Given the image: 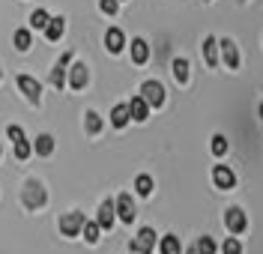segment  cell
Masks as SVG:
<instances>
[{
	"label": "cell",
	"instance_id": "34",
	"mask_svg": "<svg viewBox=\"0 0 263 254\" xmlns=\"http://www.w3.org/2000/svg\"><path fill=\"white\" fill-rule=\"evenodd\" d=\"M189 254H197V251H195V248H192V251H189Z\"/></svg>",
	"mask_w": 263,
	"mask_h": 254
},
{
	"label": "cell",
	"instance_id": "30",
	"mask_svg": "<svg viewBox=\"0 0 263 254\" xmlns=\"http://www.w3.org/2000/svg\"><path fill=\"white\" fill-rule=\"evenodd\" d=\"M221 251H224V254H242V245H239V239H233V237H230L228 242L221 245Z\"/></svg>",
	"mask_w": 263,
	"mask_h": 254
},
{
	"label": "cell",
	"instance_id": "3",
	"mask_svg": "<svg viewBox=\"0 0 263 254\" xmlns=\"http://www.w3.org/2000/svg\"><path fill=\"white\" fill-rule=\"evenodd\" d=\"M18 90L27 96L30 105H39V99H42V87H39V81L30 78V75H18Z\"/></svg>",
	"mask_w": 263,
	"mask_h": 254
},
{
	"label": "cell",
	"instance_id": "13",
	"mask_svg": "<svg viewBox=\"0 0 263 254\" xmlns=\"http://www.w3.org/2000/svg\"><path fill=\"white\" fill-rule=\"evenodd\" d=\"M114 201H105L102 203V206H99V227H102V230H111V227H114Z\"/></svg>",
	"mask_w": 263,
	"mask_h": 254
},
{
	"label": "cell",
	"instance_id": "35",
	"mask_svg": "<svg viewBox=\"0 0 263 254\" xmlns=\"http://www.w3.org/2000/svg\"><path fill=\"white\" fill-rule=\"evenodd\" d=\"M0 155H3V147H0Z\"/></svg>",
	"mask_w": 263,
	"mask_h": 254
},
{
	"label": "cell",
	"instance_id": "23",
	"mask_svg": "<svg viewBox=\"0 0 263 254\" xmlns=\"http://www.w3.org/2000/svg\"><path fill=\"white\" fill-rule=\"evenodd\" d=\"M48 21H51V15L45 12V9H36V12L30 15V27H33V30H45V24H48Z\"/></svg>",
	"mask_w": 263,
	"mask_h": 254
},
{
	"label": "cell",
	"instance_id": "12",
	"mask_svg": "<svg viewBox=\"0 0 263 254\" xmlns=\"http://www.w3.org/2000/svg\"><path fill=\"white\" fill-rule=\"evenodd\" d=\"M123 45H126V36H123V30H120V27H111V30L105 33V48L111 51V54H120V51H123Z\"/></svg>",
	"mask_w": 263,
	"mask_h": 254
},
{
	"label": "cell",
	"instance_id": "4",
	"mask_svg": "<svg viewBox=\"0 0 263 254\" xmlns=\"http://www.w3.org/2000/svg\"><path fill=\"white\" fill-rule=\"evenodd\" d=\"M141 96H144L153 108H162V105H164V87L159 84V81H144V87H141Z\"/></svg>",
	"mask_w": 263,
	"mask_h": 254
},
{
	"label": "cell",
	"instance_id": "9",
	"mask_svg": "<svg viewBox=\"0 0 263 254\" xmlns=\"http://www.w3.org/2000/svg\"><path fill=\"white\" fill-rule=\"evenodd\" d=\"M114 209H117V216H120L123 224H132V221H135V201H132L129 194H120L117 203H114Z\"/></svg>",
	"mask_w": 263,
	"mask_h": 254
},
{
	"label": "cell",
	"instance_id": "8",
	"mask_svg": "<svg viewBox=\"0 0 263 254\" xmlns=\"http://www.w3.org/2000/svg\"><path fill=\"white\" fill-rule=\"evenodd\" d=\"M87 81H90L87 66H84V63H72V66H69V87H72V90H84Z\"/></svg>",
	"mask_w": 263,
	"mask_h": 254
},
{
	"label": "cell",
	"instance_id": "6",
	"mask_svg": "<svg viewBox=\"0 0 263 254\" xmlns=\"http://www.w3.org/2000/svg\"><path fill=\"white\" fill-rule=\"evenodd\" d=\"M84 216L81 212H66L63 219H60V230H63V237H78L84 227Z\"/></svg>",
	"mask_w": 263,
	"mask_h": 254
},
{
	"label": "cell",
	"instance_id": "20",
	"mask_svg": "<svg viewBox=\"0 0 263 254\" xmlns=\"http://www.w3.org/2000/svg\"><path fill=\"white\" fill-rule=\"evenodd\" d=\"M33 150L39 152V155H51V152H54V138L51 135H39L36 138V144H33Z\"/></svg>",
	"mask_w": 263,
	"mask_h": 254
},
{
	"label": "cell",
	"instance_id": "2",
	"mask_svg": "<svg viewBox=\"0 0 263 254\" xmlns=\"http://www.w3.org/2000/svg\"><path fill=\"white\" fill-rule=\"evenodd\" d=\"M153 248H156V230H153V227H141L138 237L132 239V251L153 254Z\"/></svg>",
	"mask_w": 263,
	"mask_h": 254
},
{
	"label": "cell",
	"instance_id": "31",
	"mask_svg": "<svg viewBox=\"0 0 263 254\" xmlns=\"http://www.w3.org/2000/svg\"><path fill=\"white\" fill-rule=\"evenodd\" d=\"M213 152H215V155H224V152H228V141H224L221 135L213 138Z\"/></svg>",
	"mask_w": 263,
	"mask_h": 254
},
{
	"label": "cell",
	"instance_id": "27",
	"mask_svg": "<svg viewBox=\"0 0 263 254\" xmlns=\"http://www.w3.org/2000/svg\"><path fill=\"white\" fill-rule=\"evenodd\" d=\"M12 144H15V159H21V162H24V159H30L33 147L27 144V138H18V141H12Z\"/></svg>",
	"mask_w": 263,
	"mask_h": 254
},
{
	"label": "cell",
	"instance_id": "21",
	"mask_svg": "<svg viewBox=\"0 0 263 254\" xmlns=\"http://www.w3.org/2000/svg\"><path fill=\"white\" fill-rule=\"evenodd\" d=\"M84 129H87L90 135H99V132H102V120H99L96 111H87V114H84Z\"/></svg>",
	"mask_w": 263,
	"mask_h": 254
},
{
	"label": "cell",
	"instance_id": "10",
	"mask_svg": "<svg viewBox=\"0 0 263 254\" xmlns=\"http://www.w3.org/2000/svg\"><path fill=\"white\" fill-rule=\"evenodd\" d=\"M213 180H215V186L221 188V191H228V188H233V183H236L233 170H230V168H224V165H215V170H213Z\"/></svg>",
	"mask_w": 263,
	"mask_h": 254
},
{
	"label": "cell",
	"instance_id": "17",
	"mask_svg": "<svg viewBox=\"0 0 263 254\" xmlns=\"http://www.w3.org/2000/svg\"><path fill=\"white\" fill-rule=\"evenodd\" d=\"M132 60H135L138 66L149 60V45L144 42V39H135V42H132Z\"/></svg>",
	"mask_w": 263,
	"mask_h": 254
},
{
	"label": "cell",
	"instance_id": "32",
	"mask_svg": "<svg viewBox=\"0 0 263 254\" xmlns=\"http://www.w3.org/2000/svg\"><path fill=\"white\" fill-rule=\"evenodd\" d=\"M6 135H9V141H18V138H24V129H21V126H9Z\"/></svg>",
	"mask_w": 263,
	"mask_h": 254
},
{
	"label": "cell",
	"instance_id": "14",
	"mask_svg": "<svg viewBox=\"0 0 263 254\" xmlns=\"http://www.w3.org/2000/svg\"><path fill=\"white\" fill-rule=\"evenodd\" d=\"M218 45H221V54H224V63H228V69H239V54H236L233 39H221Z\"/></svg>",
	"mask_w": 263,
	"mask_h": 254
},
{
	"label": "cell",
	"instance_id": "29",
	"mask_svg": "<svg viewBox=\"0 0 263 254\" xmlns=\"http://www.w3.org/2000/svg\"><path fill=\"white\" fill-rule=\"evenodd\" d=\"M99 9H102L105 15H117V9H120V0H99Z\"/></svg>",
	"mask_w": 263,
	"mask_h": 254
},
{
	"label": "cell",
	"instance_id": "25",
	"mask_svg": "<svg viewBox=\"0 0 263 254\" xmlns=\"http://www.w3.org/2000/svg\"><path fill=\"white\" fill-rule=\"evenodd\" d=\"M12 42H15V48H18V51H27V48H30V30L18 27L15 36H12Z\"/></svg>",
	"mask_w": 263,
	"mask_h": 254
},
{
	"label": "cell",
	"instance_id": "11",
	"mask_svg": "<svg viewBox=\"0 0 263 254\" xmlns=\"http://www.w3.org/2000/svg\"><path fill=\"white\" fill-rule=\"evenodd\" d=\"M129 114H132V120L144 123V120L149 117V102L144 99V96H135V99L129 102Z\"/></svg>",
	"mask_w": 263,
	"mask_h": 254
},
{
	"label": "cell",
	"instance_id": "36",
	"mask_svg": "<svg viewBox=\"0 0 263 254\" xmlns=\"http://www.w3.org/2000/svg\"><path fill=\"white\" fill-rule=\"evenodd\" d=\"M0 78H3V72H0Z\"/></svg>",
	"mask_w": 263,
	"mask_h": 254
},
{
	"label": "cell",
	"instance_id": "24",
	"mask_svg": "<svg viewBox=\"0 0 263 254\" xmlns=\"http://www.w3.org/2000/svg\"><path fill=\"white\" fill-rule=\"evenodd\" d=\"M182 251V245H180V239L177 237H162V254H180Z\"/></svg>",
	"mask_w": 263,
	"mask_h": 254
},
{
	"label": "cell",
	"instance_id": "33",
	"mask_svg": "<svg viewBox=\"0 0 263 254\" xmlns=\"http://www.w3.org/2000/svg\"><path fill=\"white\" fill-rule=\"evenodd\" d=\"M260 117H263V102H260Z\"/></svg>",
	"mask_w": 263,
	"mask_h": 254
},
{
	"label": "cell",
	"instance_id": "18",
	"mask_svg": "<svg viewBox=\"0 0 263 254\" xmlns=\"http://www.w3.org/2000/svg\"><path fill=\"white\" fill-rule=\"evenodd\" d=\"M129 120H132L129 105H117L114 111H111V123H114V129H123V126H126Z\"/></svg>",
	"mask_w": 263,
	"mask_h": 254
},
{
	"label": "cell",
	"instance_id": "26",
	"mask_svg": "<svg viewBox=\"0 0 263 254\" xmlns=\"http://www.w3.org/2000/svg\"><path fill=\"white\" fill-rule=\"evenodd\" d=\"M174 75H177L180 84H185V81H189V60L177 57V60H174Z\"/></svg>",
	"mask_w": 263,
	"mask_h": 254
},
{
	"label": "cell",
	"instance_id": "7",
	"mask_svg": "<svg viewBox=\"0 0 263 254\" xmlns=\"http://www.w3.org/2000/svg\"><path fill=\"white\" fill-rule=\"evenodd\" d=\"M224 221H228L230 233H242V230L248 227V219H246V212H242L239 206H230L228 212H224Z\"/></svg>",
	"mask_w": 263,
	"mask_h": 254
},
{
	"label": "cell",
	"instance_id": "1",
	"mask_svg": "<svg viewBox=\"0 0 263 254\" xmlns=\"http://www.w3.org/2000/svg\"><path fill=\"white\" fill-rule=\"evenodd\" d=\"M21 198H24V206H27V209H39V206H45V201H48L45 188L39 186L36 180H27V183H24V188H21Z\"/></svg>",
	"mask_w": 263,
	"mask_h": 254
},
{
	"label": "cell",
	"instance_id": "22",
	"mask_svg": "<svg viewBox=\"0 0 263 254\" xmlns=\"http://www.w3.org/2000/svg\"><path fill=\"white\" fill-rule=\"evenodd\" d=\"M135 188H138V194H141V198H147V194H153V177H147V173H141V177L135 180Z\"/></svg>",
	"mask_w": 263,
	"mask_h": 254
},
{
	"label": "cell",
	"instance_id": "16",
	"mask_svg": "<svg viewBox=\"0 0 263 254\" xmlns=\"http://www.w3.org/2000/svg\"><path fill=\"white\" fill-rule=\"evenodd\" d=\"M63 30H66V18H51L48 24H45V36H48V42H57L60 36H63Z\"/></svg>",
	"mask_w": 263,
	"mask_h": 254
},
{
	"label": "cell",
	"instance_id": "19",
	"mask_svg": "<svg viewBox=\"0 0 263 254\" xmlns=\"http://www.w3.org/2000/svg\"><path fill=\"white\" fill-rule=\"evenodd\" d=\"M99 230H102V227H99V221H84V227H81V237L87 239L90 245H96V242H99Z\"/></svg>",
	"mask_w": 263,
	"mask_h": 254
},
{
	"label": "cell",
	"instance_id": "28",
	"mask_svg": "<svg viewBox=\"0 0 263 254\" xmlns=\"http://www.w3.org/2000/svg\"><path fill=\"white\" fill-rule=\"evenodd\" d=\"M197 254H215V239L213 237H200L197 239Z\"/></svg>",
	"mask_w": 263,
	"mask_h": 254
},
{
	"label": "cell",
	"instance_id": "5",
	"mask_svg": "<svg viewBox=\"0 0 263 254\" xmlns=\"http://www.w3.org/2000/svg\"><path fill=\"white\" fill-rule=\"evenodd\" d=\"M69 66H72V51L60 54L57 66H54V72H51V84L57 87V90H63V87H66V69H69Z\"/></svg>",
	"mask_w": 263,
	"mask_h": 254
},
{
	"label": "cell",
	"instance_id": "15",
	"mask_svg": "<svg viewBox=\"0 0 263 254\" xmlns=\"http://www.w3.org/2000/svg\"><path fill=\"white\" fill-rule=\"evenodd\" d=\"M203 57H206V66L210 69L218 66V42H215V36H206L203 39Z\"/></svg>",
	"mask_w": 263,
	"mask_h": 254
}]
</instances>
